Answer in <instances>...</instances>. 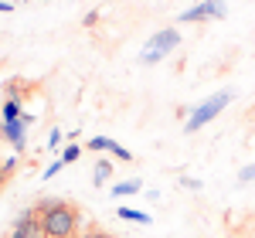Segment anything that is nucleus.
Listing matches in <instances>:
<instances>
[{
  "instance_id": "nucleus-17",
  "label": "nucleus",
  "mask_w": 255,
  "mask_h": 238,
  "mask_svg": "<svg viewBox=\"0 0 255 238\" xmlns=\"http://www.w3.org/2000/svg\"><path fill=\"white\" fill-rule=\"evenodd\" d=\"M58 139H61V129H51V139H48V146L55 150V146H58Z\"/></svg>"
},
{
  "instance_id": "nucleus-7",
  "label": "nucleus",
  "mask_w": 255,
  "mask_h": 238,
  "mask_svg": "<svg viewBox=\"0 0 255 238\" xmlns=\"http://www.w3.org/2000/svg\"><path fill=\"white\" fill-rule=\"evenodd\" d=\"M20 116H24V113H20V102L17 99H7V102H3V109H0V122H17Z\"/></svg>"
},
{
  "instance_id": "nucleus-21",
  "label": "nucleus",
  "mask_w": 255,
  "mask_h": 238,
  "mask_svg": "<svg viewBox=\"0 0 255 238\" xmlns=\"http://www.w3.org/2000/svg\"><path fill=\"white\" fill-rule=\"evenodd\" d=\"M0 184H3V177H0Z\"/></svg>"
},
{
  "instance_id": "nucleus-19",
  "label": "nucleus",
  "mask_w": 255,
  "mask_h": 238,
  "mask_svg": "<svg viewBox=\"0 0 255 238\" xmlns=\"http://www.w3.org/2000/svg\"><path fill=\"white\" fill-rule=\"evenodd\" d=\"M10 10H14V3H3L0 0V14H10Z\"/></svg>"
},
{
  "instance_id": "nucleus-11",
  "label": "nucleus",
  "mask_w": 255,
  "mask_h": 238,
  "mask_svg": "<svg viewBox=\"0 0 255 238\" xmlns=\"http://www.w3.org/2000/svg\"><path fill=\"white\" fill-rule=\"evenodd\" d=\"M106 150H109V153H113V157H116V160H126V163L133 160V153H129L126 146H119L116 139H109V146H106Z\"/></svg>"
},
{
  "instance_id": "nucleus-3",
  "label": "nucleus",
  "mask_w": 255,
  "mask_h": 238,
  "mask_svg": "<svg viewBox=\"0 0 255 238\" xmlns=\"http://www.w3.org/2000/svg\"><path fill=\"white\" fill-rule=\"evenodd\" d=\"M177 44H180V31H174V27H167V31H157L153 38L146 41V48H143V65H157L160 58H167L170 51H174Z\"/></svg>"
},
{
  "instance_id": "nucleus-2",
  "label": "nucleus",
  "mask_w": 255,
  "mask_h": 238,
  "mask_svg": "<svg viewBox=\"0 0 255 238\" xmlns=\"http://www.w3.org/2000/svg\"><path fill=\"white\" fill-rule=\"evenodd\" d=\"M228 102H232V92H215L211 99H204V102L194 109V113L187 116V122H184V133H197V129H201L204 122H211V119H215L218 113L228 106Z\"/></svg>"
},
{
  "instance_id": "nucleus-16",
  "label": "nucleus",
  "mask_w": 255,
  "mask_h": 238,
  "mask_svg": "<svg viewBox=\"0 0 255 238\" xmlns=\"http://www.w3.org/2000/svg\"><path fill=\"white\" fill-rule=\"evenodd\" d=\"M238 180H242V184H249V180H255V167H245V170L238 174Z\"/></svg>"
},
{
  "instance_id": "nucleus-14",
  "label": "nucleus",
  "mask_w": 255,
  "mask_h": 238,
  "mask_svg": "<svg viewBox=\"0 0 255 238\" xmlns=\"http://www.w3.org/2000/svg\"><path fill=\"white\" fill-rule=\"evenodd\" d=\"M14 167H17V160H14V157H7L3 163H0V177H10V174H14Z\"/></svg>"
},
{
  "instance_id": "nucleus-1",
  "label": "nucleus",
  "mask_w": 255,
  "mask_h": 238,
  "mask_svg": "<svg viewBox=\"0 0 255 238\" xmlns=\"http://www.w3.org/2000/svg\"><path fill=\"white\" fill-rule=\"evenodd\" d=\"M41 225H44V238H72L75 225H79V211L68 201L55 198L48 211H41Z\"/></svg>"
},
{
  "instance_id": "nucleus-6",
  "label": "nucleus",
  "mask_w": 255,
  "mask_h": 238,
  "mask_svg": "<svg viewBox=\"0 0 255 238\" xmlns=\"http://www.w3.org/2000/svg\"><path fill=\"white\" fill-rule=\"evenodd\" d=\"M24 129H27V126H24V122H0V133H3V139H10V146H14V150H24Z\"/></svg>"
},
{
  "instance_id": "nucleus-18",
  "label": "nucleus",
  "mask_w": 255,
  "mask_h": 238,
  "mask_svg": "<svg viewBox=\"0 0 255 238\" xmlns=\"http://www.w3.org/2000/svg\"><path fill=\"white\" fill-rule=\"evenodd\" d=\"M96 20H99V14H96V10H89V14H85V27H92Z\"/></svg>"
},
{
  "instance_id": "nucleus-12",
  "label": "nucleus",
  "mask_w": 255,
  "mask_h": 238,
  "mask_svg": "<svg viewBox=\"0 0 255 238\" xmlns=\"http://www.w3.org/2000/svg\"><path fill=\"white\" fill-rule=\"evenodd\" d=\"M79 157H82V150L75 146V143H72V146H65V153H61V160H65V163H75Z\"/></svg>"
},
{
  "instance_id": "nucleus-9",
  "label": "nucleus",
  "mask_w": 255,
  "mask_h": 238,
  "mask_svg": "<svg viewBox=\"0 0 255 238\" xmlns=\"http://www.w3.org/2000/svg\"><path fill=\"white\" fill-rule=\"evenodd\" d=\"M109 177H113V163H109V160H99L96 163V177L92 180H96V184H106Z\"/></svg>"
},
{
  "instance_id": "nucleus-20",
  "label": "nucleus",
  "mask_w": 255,
  "mask_h": 238,
  "mask_svg": "<svg viewBox=\"0 0 255 238\" xmlns=\"http://www.w3.org/2000/svg\"><path fill=\"white\" fill-rule=\"evenodd\" d=\"M82 238H109L106 232H89V235H82Z\"/></svg>"
},
{
  "instance_id": "nucleus-10",
  "label": "nucleus",
  "mask_w": 255,
  "mask_h": 238,
  "mask_svg": "<svg viewBox=\"0 0 255 238\" xmlns=\"http://www.w3.org/2000/svg\"><path fill=\"white\" fill-rule=\"evenodd\" d=\"M119 218H126V221H143V225H150V215H146V211H133V208H119Z\"/></svg>"
},
{
  "instance_id": "nucleus-8",
  "label": "nucleus",
  "mask_w": 255,
  "mask_h": 238,
  "mask_svg": "<svg viewBox=\"0 0 255 238\" xmlns=\"http://www.w3.org/2000/svg\"><path fill=\"white\" fill-rule=\"evenodd\" d=\"M139 187H143V180H123V184H116V187H113V194H119V198H123V194H136Z\"/></svg>"
},
{
  "instance_id": "nucleus-5",
  "label": "nucleus",
  "mask_w": 255,
  "mask_h": 238,
  "mask_svg": "<svg viewBox=\"0 0 255 238\" xmlns=\"http://www.w3.org/2000/svg\"><path fill=\"white\" fill-rule=\"evenodd\" d=\"M221 17H225V0H204L197 7H187L177 20L180 24H201V20H221Z\"/></svg>"
},
{
  "instance_id": "nucleus-13",
  "label": "nucleus",
  "mask_w": 255,
  "mask_h": 238,
  "mask_svg": "<svg viewBox=\"0 0 255 238\" xmlns=\"http://www.w3.org/2000/svg\"><path fill=\"white\" fill-rule=\"evenodd\" d=\"M20 85H24V82H7V85H3V92H7L10 99H17V102H20Z\"/></svg>"
},
{
  "instance_id": "nucleus-4",
  "label": "nucleus",
  "mask_w": 255,
  "mask_h": 238,
  "mask_svg": "<svg viewBox=\"0 0 255 238\" xmlns=\"http://www.w3.org/2000/svg\"><path fill=\"white\" fill-rule=\"evenodd\" d=\"M10 238H44V225H41L38 208H24L10 228Z\"/></svg>"
},
{
  "instance_id": "nucleus-15",
  "label": "nucleus",
  "mask_w": 255,
  "mask_h": 238,
  "mask_svg": "<svg viewBox=\"0 0 255 238\" xmlns=\"http://www.w3.org/2000/svg\"><path fill=\"white\" fill-rule=\"evenodd\" d=\"M61 167H65V160H55V163H51V167L44 170V180H51V177H55V174L61 170Z\"/></svg>"
}]
</instances>
